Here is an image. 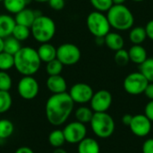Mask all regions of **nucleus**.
Instances as JSON below:
<instances>
[{"mask_svg":"<svg viewBox=\"0 0 153 153\" xmlns=\"http://www.w3.org/2000/svg\"><path fill=\"white\" fill-rule=\"evenodd\" d=\"M48 3L50 8H52L53 10H56V11L63 10L65 5V0H49Z\"/></svg>","mask_w":153,"mask_h":153,"instance_id":"obj_35","label":"nucleus"},{"mask_svg":"<svg viewBox=\"0 0 153 153\" xmlns=\"http://www.w3.org/2000/svg\"><path fill=\"white\" fill-rule=\"evenodd\" d=\"M22 48L21 41L16 39L12 35L4 39V51L14 56Z\"/></svg>","mask_w":153,"mask_h":153,"instance_id":"obj_25","label":"nucleus"},{"mask_svg":"<svg viewBox=\"0 0 153 153\" xmlns=\"http://www.w3.org/2000/svg\"><path fill=\"white\" fill-rule=\"evenodd\" d=\"M104 43L110 50L116 52L119 49L124 48L125 39L120 33L117 31H109L104 37Z\"/></svg>","mask_w":153,"mask_h":153,"instance_id":"obj_16","label":"nucleus"},{"mask_svg":"<svg viewBox=\"0 0 153 153\" xmlns=\"http://www.w3.org/2000/svg\"><path fill=\"white\" fill-rule=\"evenodd\" d=\"M81 57V49L74 43H63L56 48V58L64 65V66L76 65Z\"/></svg>","mask_w":153,"mask_h":153,"instance_id":"obj_7","label":"nucleus"},{"mask_svg":"<svg viewBox=\"0 0 153 153\" xmlns=\"http://www.w3.org/2000/svg\"><path fill=\"white\" fill-rule=\"evenodd\" d=\"M86 25L89 31L95 38H104L111 29L107 15L98 11H93L88 14Z\"/></svg>","mask_w":153,"mask_h":153,"instance_id":"obj_6","label":"nucleus"},{"mask_svg":"<svg viewBox=\"0 0 153 153\" xmlns=\"http://www.w3.org/2000/svg\"><path fill=\"white\" fill-rule=\"evenodd\" d=\"M46 86L52 94L66 92L67 90V82L61 74L48 76L46 81Z\"/></svg>","mask_w":153,"mask_h":153,"instance_id":"obj_14","label":"nucleus"},{"mask_svg":"<svg viewBox=\"0 0 153 153\" xmlns=\"http://www.w3.org/2000/svg\"><path fill=\"white\" fill-rule=\"evenodd\" d=\"M114 4H125L127 0H112Z\"/></svg>","mask_w":153,"mask_h":153,"instance_id":"obj_42","label":"nucleus"},{"mask_svg":"<svg viewBox=\"0 0 153 153\" xmlns=\"http://www.w3.org/2000/svg\"><path fill=\"white\" fill-rule=\"evenodd\" d=\"M37 49L32 47H22L14 55V68L22 76H33L41 65Z\"/></svg>","mask_w":153,"mask_h":153,"instance_id":"obj_2","label":"nucleus"},{"mask_svg":"<svg viewBox=\"0 0 153 153\" xmlns=\"http://www.w3.org/2000/svg\"><path fill=\"white\" fill-rule=\"evenodd\" d=\"M48 143L49 144L54 147L55 149L62 148V146L65 143V135L63 133V130L60 129H55L48 134Z\"/></svg>","mask_w":153,"mask_h":153,"instance_id":"obj_24","label":"nucleus"},{"mask_svg":"<svg viewBox=\"0 0 153 153\" xmlns=\"http://www.w3.org/2000/svg\"><path fill=\"white\" fill-rule=\"evenodd\" d=\"M74 104L68 92L52 94L45 106L47 120L54 126L64 125L74 111Z\"/></svg>","mask_w":153,"mask_h":153,"instance_id":"obj_1","label":"nucleus"},{"mask_svg":"<svg viewBox=\"0 0 153 153\" xmlns=\"http://www.w3.org/2000/svg\"><path fill=\"white\" fill-rule=\"evenodd\" d=\"M129 58L130 62H133L135 65H140L148 58V53L145 48L143 45H133L129 50Z\"/></svg>","mask_w":153,"mask_h":153,"instance_id":"obj_19","label":"nucleus"},{"mask_svg":"<svg viewBox=\"0 0 153 153\" xmlns=\"http://www.w3.org/2000/svg\"><path fill=\"white\" fill-rule=\"evenodd\" d=\"M139 72L148 80L149 82H153V57H148L139 65Z\"/></svg>","mask_w":153,"mask_h":153,"instance_id":"obj_26","label":"nucleus"},{"mask_svg":"<svg viewBox=\"0 0 153 153\" xmlns=\"http://www.w3.org/2000/svg\"><path fill=\"white\" fill-rule=\"evenodd\" d=\"M30 36L39 43L50 42L56 35V25L49 16L41 14L36 17L30 26Z\"/></svg>","mask_w":153,"mask_h":153,"instance_id":"obj_4","label":"nucleus"},{"mask_svg":"<svg viewBox=\"0 0 153 153\" xmlns=\"http://www.w3.org/2000/svg\"><path fill=\"white\" fill-rule=\"evenodd\" d=\"M147 34V38L152 39L153 41V20H151L147 22L146 26L144 27Z\"/></svg>","mask_w":153,"mask_h":153,"instance_id":"obj_38","label":"nucleus"},{"mask_svg":"<svg viewBox=\"0 0 153 153\" xmlns=\"http://www.w3.org/2000/svg\"><path fill=\"white\" fill-rule=\"evenodd\" d=\"M3 5L4 9L12 14H16L24 8H26L30 0H4Z\"/></svg>","mask_w":153,"mask_h":153,"instance_id":"obj_21","label":"nucleus"},{"mask_svg":"<svg viewBox=\"0 0 153 153\" xmlns=\"http://www.w3.org/2000/svg\"><path fill=\"white\" fill-rule=\"evenodd\" d=\"M112 94L107 90H100L93 93L90 101L93 112H107L112 105Z\"/></svg>","mask_w":153,"mask_h":153,"instance_id":"obj_12","label":"nucleus"},{"mask_svg":"<svg viewBox=\"0 0 153 153\" xmlns=\"http://www.w3.org/2000/svg\"><path fill=\"white\" fill-rule=\"evenodd\" d=\"M69 95L77 104L89 103L93 96V89L85 82H77L74 84L69 90Z\"/></svg>","mask_w":153,"mask_h":153,"instance_id":"obj_11","label":"nucleus"},{"mask_svg":"<svg viewBox=\"0 0 153 153\" xmlns=\"http://www.w3.org/2000/svg\"><path fill=\"white\" fill-rule=\"evenodd\" d=\"M144 115L153 122V100H150L144 108Z\"/></svg>","mask_w":153,"mask_h":153,"instance_id":"obj_37","label":"nucleus"},{"mask_svg":"<svg viewBox=\"0 0 153 153\" xmlns=\"http://www.w3.org/2000/svg\"><path fill=\"white\" fill-rule=\"evenodd\" d=\"M152 122L144 114H139L133 116V119L128 127L133 134L143 138L150 134L152 131Z\"/></svg>","mask_w":153,"mask_h":153,"instance_id":"obj_13","label":"nucleus"},{"mask_svg":"<svg viewBox=\"0 0 153 153\" xmlns=\"http://www.w3.org/2000/svg\"><path fill=\"white\" fill-rule=\"evenodd\" d=\"M77 152L78 153H100V146L97 140L85 137L78 143Z\"/></svg>","mask_w":153,"mask_h":153,"instance_id":"obj_20","label":"nucleus"},{"mask_svg":"<svg viewBox=\"0 0 153 153\" xmlns=\"http://www.w3.org/2000/svg\"><path fill=\"white\" fill-rule=\"evenodd\" d=\"M17 92L25 100H34L39 92V84L33 76H22L18 82Z\"/></svg>","mask_w":153,"mask_h":153,"instance_id":"obj_9","label":"nucleus"},{"mask_svg":"<svg viewBox=\"0 0 153 153\" xmlns=\"http://www.w3.org/2000/svg\"><path fill=\"white\" fill-rule=\"evenodd\" d=\"M53 153H68L65 150H64L63 148H57L55 149V151L53 152Z\"/></svg>","mask_w":153,"mask_h":153,"instance_id":"obj_43","label":"nucleus"},{"mask_svg":"<svg viewBox=\"0 0 153 153\" xmlns=\"http://www.w3.org/2000/svg\"><path fill=\"white\" fill-rule=\"evenodd\" d=\"M65 143L78 144L87 135V127L84 124L74 121L67 124L63 129Z\"/></svg>","mask_w":153,"mask_h":153,"instance_id":"obj_10","label":"nucleus"},{"mask_svg":"<svg viewBox=\"0 0 153 153\" xmlns=\"http://www.w3.org/2000/svg\"><path fill=\"white\" fill-rule=\"evenodd\" d=\"M90 3L95 11L101 13H107L114 4L112 0H90Z\"/></svg>","mask_w":153,"mask_h":153,"instance_id":"obj_32","label":"nucleus"},{"mask_svg":"<svg viewBox=\"0 0 153 153\" xmlns=\"http://www.w3.org/2000/svg\"><path fill=\"white\" fill-rule=\"evenodd\" d=\"M37 3H48L49 0H34Z\"/></svg>","mask_w":153,"mask_h":153,"instance_id":"obj_46","label":"nucleus"},{"mask_svg":"<svg viewBox=\"0 0 153 153\" xmlns=\"http://www.w3.org/2000/svg\"><path fill=\"white\" fill-rule=\"evenodd\" d=\"M12 36L14 37L16 39H18L19 41H24L26 39H29V37L30 36V29L29 27L23 26V25H20V24H16Z\"/></svg>","mask_w":153,"mask_h":153,"instance_id":"obj_29","label":"nucleus"},{"mask_svg":"<svg viewBox=\"0 0 153 153\" xmlns=\"http://www.w3.org/2000/svg\"><path fill=\"white\" fill-rule=\"evenodd\" d=\"M63 69H64V65L57 58L46 64V72L48 74V76L61 74Z\"/></svg>","mask_w":153,"mask_h":153,"instance_id":"obj_31","label":"nucleus"},{"mask_svg":"<svg viewBox=\"0 0 153 153\" xmlns=\"http://www.w3.org/2000/svg\"><path fill=\"white\" fill-rule=\"evenodd\" d=\"M115 62L119 66H126L129 64L130 58L128 50H126L125 48L119 49L115 52Z\"/></svg>","mask_w":153,"mask_h":153,"instance_id":"obj_33","label":"nucleus"},{"mask_svg":"<svg viewBox=\"0 0 153 153\" xmlns=\"http://www.w3.org/2000/svg\"><path fill=\"white\" fill-rule=\"evenodd\" d=\"M147 39V34L144 27H133L129 31V40L133 45H142Z\"/></svg>","mask_w":153,"mask_h":153,"instance_id":"obj_22","label":"nucleus"},{"mask_svg":"<svg viewBox=\"0 0 153 153\" xmlns=\"http://www.w3.org/2000/svg\"><path fill=\"white\" fill-rule=\"evenodd\" d=\"M4 51V39L0 38V53Z\"/></svg>","mask_w":153,"mask_h":153,"instance_id":"obj_45","label":"nucleus"},{"mask_svg":"<svg viewBox=\"0 0 153 153\" xmlns=\"http://www.w3.org/2000/svg\"><path fill=\"white\" fill-rule=\"evenodd\" d=\"M42 13L39 11H35V10L26 7L15 14L14 20H15L16 24H20V25H23V26L30 28V26L32 25L36 17H38Z\"/></svg>","mask_w":153,"mask_h":153,"instance_id":"obj_15","label":"nucleus"},{"mask_svg":"<svg viewBox=\"0 0 153 153\" xmlns=\"http://www.w3.org/2000/svg\"><path fill=\"white\" fill-rule=\"evenodd\" d=\"M13 99L9 91H0V115L6 113L12 107Z\"/></svg>","mask_w":153,"mask_h":153,"instance_id":"obj_30","label":"nucleus"},{"mask_svg":"<svg viewBox=\"0 0 153 153\" xmlns=\"http://www.w3.org/2000/svg\"><path fill=\"white\" fill-rule=\"evenodd\" d=\"M133 119V115H130V114H126L123 116L122 117V123L124 126H129L130 124H131V121Z\"/></svg>","mask_w":153,"mask_h":153,"instance_id":"obj_40","label":"nucleus"},{"mask_svg":"<svg viewBox=\"0 0 153 153\" xmlns=\"http://www.w3.org/2000/svg\"><path fill=\"white\" fill-rule=\"evenodd\" d=\"M148 84V80L140 72H134L125 78L123 87L128 94L137 96L143 94Z\"/></svg>","mask_w":153,"mask_h":153,"instance_id":"obj_8","label":"nucleus"},{"mask_svg":"<svg viewBox=\"0 0 153 153\" xmlns=\"http://www.w3.org/2000/svg\"><path fill=\"white\" fill-rule=\"evenodd\" d=\"M13 86V80L5 71H0V91H9Z\"/></svg>","mask_w":153,"mask_h":153,"instance_id":"obj_34","label":"nucleus"},{"mask_svg":"<svg viewBox=\"0 0 153 153\" xmlns=\"http://www.w3.org/2000/svg\"><path fill=\"white\" fill-rule=\"evenodd\" d=\"M90 125L93 134L100 139L109 138L116 129L113 117L107 112H94Z\"/></svg>","mask_w":153,"mask_h":153,"instance_id":"obj_5","label":"nucleus"},{"mask_svg":"<svg viewBox=\"0 0 153 153\" xmlns=\"http://www.w3.org/2000/svg\"><path fill=\"white\" fill-rule=\"evenodd\" d=\"M134 2H137V3H140V2H143L144 0H133Z\"/></svg>","mask_w":153,"mask_h":153,"instance_id":"obj_47","label":"nucleus"},{"mask_svg":"<svg viewBox=\"0 0 153 153\" xmlns=\"http://www.w3.org/2000/svg\"><path fill=\"white\" fill-rule=\"evenodd\" d=\"M37 52L41 62L46 64L56 58V48L49 42L40 44Z\"/></svg>","mask_w":153,"mask_h":153,"instance_id":"obj_18","label":"nucleus"},{"mask_svg":"<svg viewBox=\"0 0 153 153\" xmlns=\"http://www.w3.org/2000/svg\"><path fill=\"white\" fill-rule=\"evenodd\" d=\"M106 15L111 28L117 31H126L134 27V16L125 4H113Z\"/></svg>","mask_w":153,"mask_h":153,"instance_id":"obj_3","label":"nucleus"},{"mask_svg":"<svg viewBox=\"0 0 153 153\" xmlns=\"http://www.w3.org/2000/svg\"><path fill=\"white\" fill-rule=\"evenodd\" d=\"M142 151L143 153H153V138H149L143 143Z\"/></svg>","mask_w":153,"mask_h":153,"instance_id":"obj_36","label":"nucleus"},{"mask_svg":"<svg viewBox=\"0 0 153 153\" xmlns=\"http://www.w3.org/2000/svg\"><path fill=\"white\" fill-rule=\"evenodd\" d=\"M14 132V125L8 119H0V140L9 138Z\"/></svg>","mask_w":153,"mask_h":153,"instance_id":"obj_27","label":"nucleus"},{"mask_svg":"<svg viewBox=\"0 0 153 153\" xmlns=\"http://www.w3.org/2000/svg\"><path fill=\"white\" fill-rule=\"evenodd\" d=\"M14 153H34V152L27 146H22L20 148H18Z\"/></svg>","mask_w":153,"mask_h":153,"instance_id":"obj_41","label":"nucleus"},{"mask_svg":"<svg viewBox=\"0 0 153 153\" xmlns=\"http://www.w3.org/2000/svg\"><path fill=\"white\" fill-rule=\"evenodd\" d=\"M3 1H4V0H0V2H3Z\"/></svg>","mask_w":153,"mask_h":153,"instance_id":"obj_48","label":"nucleus"},{"mask_svg":"<svg viewBox=\"0 0 153 153\" xmlns=\"http://www.w3.org/2000/svg\"><path fill=\"white\" fill-rule=\"evenodd\" d=\"M96 43L98 45H103L104 43V38H96Z\"/></svg>","mask_w":153,"mask_h":153,"instance_id":"obj_44","label":"nucleus"},{"mask_svg":"<svg viewBox=\"0 0 153 153\" xmlns=\"http://www.w3.org/2000/svg\"><path fill=\"white\" fill-rule=\"evenodd\" d=\"M14 67V56L2 51L0 53V71H9Z\"/></svg>","mask_w":153,"mask_h":153,"instance_id":"obj_28","label":"nucleus"},{"mask_svg":"<svg viewBox=\"0 0 153 153\" xmlns=\"http://www.w3.org/2000/svg\"><path fill=\"white\" fill-rule=\"evenodd\" d=\"M15 25L16 22L13 16L6 13L0 14V38L5 39L11 36Z\"/></svg>","mask_w":153,"mask_h":153,"instance_id":"obj_17","label":"nucleus"},{"mask_svg":"<svg viewBox=\"0 0 153 153\" xmlns=\"http://www.w3.org/2000/svg\"><path fill=\"white\" fill-rule=\"evenodd\" d=\"M143 94L150 100H153V82H149V84L147 85Z\"/></svg>","mask_w":153,"mask_h":153,"instance_id":"obj_39","label":"nucleus"},{"mask_svg":"<svg viewBox=\"0 0 153 153\" xmlns=\"http://www.w3.org/2000/svg\"><path fill=\"white\" fill-rule=\"evenodd\" d=\"M93 114L94 112L91 108L86 107V106H81L75 110L74 117H75L76 121L86 125V124H90L93 117Z\"/></svg>","mask_w":153,"mask_h":153,"instance_id":"obj_23","label":"nucleus"}]
</instances>
